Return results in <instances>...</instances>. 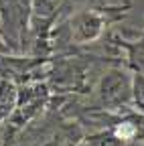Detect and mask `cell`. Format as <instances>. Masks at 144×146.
Masks as SVG:
<instances>
[{"instance_id": "cell-1", "label": "cell", "mask_w": 144, "mask_h": 146, "mask_svg": "<svg viewBox=\"0 0 144 146\" xmlns=\"http://www.w3.org/2000/svg\"><path fill=\"white\" fill-rule=\"evenodd\" d=\"M136 130H134V126H130L128 122H126V124H122L120 128H118V130H116V134L122 138V140H126V138H130L132 134H134Z\"/></svg>"}]
</instances>
